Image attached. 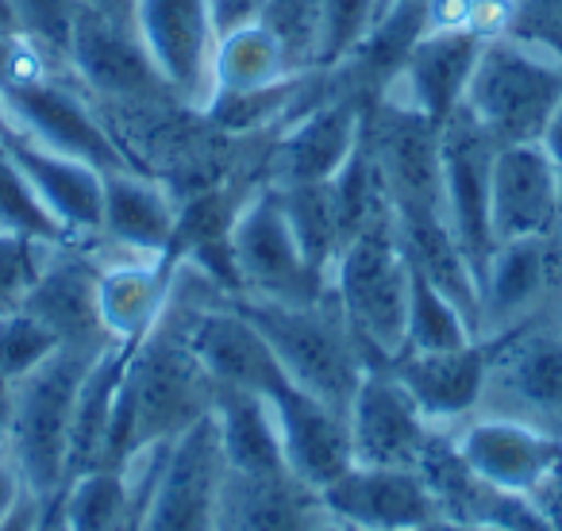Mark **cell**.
Returning <instances> with one entry per match:
<instances>
[{"label":"cell","mask_w":562,"mask_h":531,"mask_svg":"<svg viewBox=\"0 0 562 531\" xmlns=\"http://www.w3.org/2000/svg\"><path fill=\"white\" fill-rule=\"evenodd\" d=\"M40 531H66L63 528V520H58V505H55V497L47 500V512H43V528Z\"/></svg>","instance_id":"bcb514c9"},{"label":"cell","mask_w":562,"mask_h":531,"mask_svg":"<svg viewBox=\"0 0 562 531\" xmlns=\"http://www.w3.org/2000/svg\"><path fill=\"white\" fill-rule=\"evenodd\" d=\"M24 477H20V470H16V462L12 459H4L0 462V520L12 512V505H16L20 497H24Z\"/></svg>","instance_id":"f35d334b"},{"label":"cell","mask_w":562,"mask_h":531,"mask_svg":"<svg viewBox=\"0 0 562 531\" xmlns=\"http://www.w3.org/2000/svg\"><path fill=\"white\" fill-rule=\"evenodd\" d=\"M539 147L547 150V158H551L554 170H559V178H562V104L554 109L551 124H547L543 135H539Z\"/></svg>","instance_id":"ab89813d"},{"label":"cell","mask_w":562,"mask_h":531,"mask_svg":"<svg viewBox=\"0 0 562 531\" xmlns=\"http://www.w3.org/2000/svg\"><path fill=\"white\" fill-rule=\"evenodd\" d=\"M285 78H297V70L290 66L281 43L258 20H243L216 35L212 93H255V89L278 86Z\"/></svg>","instance_id":"83f0119b"},{"label":"cell","mask_w":562,"mask_h":531,"mask_svg":"<svg viewBox=\"0 0 562 531\" xmlns=\"http://www.w3.org/2000/svg\"><path fill=\"white\" fill-rule=\"evenodd\" d=\"M235 305L262 331L273 359L281 362L285 377L297 389L347 413L362 374L370 370V359L362 354L359 339L351 336L328 293L308 305H281V301L255 297H235Z\"/></svg>","instance_id":"7a4b0ae2"},{"label":"cell","mask_w":562,"mask_h":531,"mask_svg":"<svg viewBox=\"0 0 562 531\" xmlns=\"http://www.w3.org/2000/svg\"><path fill=\"white\" fill-rule=\"evenodd\" d=\"M58 242H43L32 235H20L0 227V316L24 308L27 293L40 282L43 266Z\"/></svg>","instance_id":"836d02e7"},{"label":"cell","mask_w":562,"mask_h":531,"mask_svg":"<svg viewBox=\"0 0 562 531\" xmlns=\"http://www.w3.org/2000/svg\"><path fill=\"white\" fill-rule=\"evenodd\" d=\"M351 454L362 466H413L420 470L439 428L420 413L393 366H370L347 405Z\"/></svg>","instance_id":"7c38bea8"},{"label":"cell","mask_w":562,"mask_h":531,"mask_svg":"<svg viewBox=\"0 0 562 531\" xmlns=\"http://www.w3.org/2000/svg\"><path fill=\"white\" fill-rule=\"evenodd\" d=\"M367 116L359 101L339 97L321 109H313L305 120H297L278 147V181L273 185H297V181H331L347 166V158L359 150Z\"/></svg>","instance_id":"484cf974"},{"label":"cell","mask_w":562,"mask_h":531,"mask_svg":"<svg viewBox=\"0 0 562 531\" xmlns=\"http://www.w3.org/2000/svg\"><path fill=\"white\" fill-rule=\"evenodd\" d=\"M562 308V242L505 239L482 274V339H501Z\"/></svg>","instance_id":"30bf717a"},{"label":"cell","mask_w":562,"mask_h":531,"mask_svg":"<svg viewBox=\"0 0 562 531\" xmlns=\"http://www.w3.org/2000/svg\"><path fill=\"white\" fill-rule=\"evenodd\" d=\"M382 16V0H324V66H336L367 39Z\"/></svg>","instance_id":"e575fe53"},{"label":"cell","mask_w":562,"mask_h":531,"mask_svg":"<svg viewBox=\"0 0 562 531\" xmlns=\"http://www.w3.org/2000/svg\"><path fill=\"white\" fill-rule=\"evenodd\" d=\"M66 50H70L74 70L81 74V81L104 97H124L127 101V97L170 93L166 81L158 78V70L150 66L135 27L89 9L81 0L74 4Z\"/></svg>","instance_id":"ffe728a7"},{"label":"cell","mask_w":562,"mask_h":531,"mask_svg":"<svg viewBox=\"0 0 562 531\" xmlns=\"http://www.w3.org/2000/svg\"><path fill=\"white\" fill-rule=\"evenodd\" d=\"M43 512H47V500L35 497L32 489H24V497L12 505V512L0 520V531H40Z\"/></svg>","instance_id":"8d00e7d4"},{"label":"cell","mask_w":562,"mask_h":531,"mask_svg":"<svg viewBox=\"0 0 562 531\" xmlns=\"http://www.w3.org/2000/svg\"><path fill=\"white\" fill-rule=\"evenodd\" d=\"M413 266L397 239L393 212L344 242L328 274V297L359 339L370 366H390L405 351Z\"/></svg>","instance_id":"6da1fadb"},{"label":"cell","mask_w":562,"mask_h":531,"mask_svg":"<svg viewBox=\"0 0 562 531\" xmlns=\"http://www.w3.org/2000/svg\"><path fill=\"white\" fill-rule=\"evenodd\" d=\"M16 135H20V127H16V120H12L9 104H4V97H0V143L16 139Z\"/></svg>","instance_id":"f6af8a7d"},{"label":"cell","mask_w":562,"mask_h":531,"mask_svg":"<svg viewBox=\"0 0 562 531\" xmlns=\"http://www.w3.org/2000/svg\"><path fill=\"white\" fill-rule=\"evenodd\" d=\"M58 347L63 343L24 308L0 316V393H9L16 382H24Z\"/></svg>","instance_id":"d6a6232c"},{"label":"cell","mask_w":562,"mask_h":531,"mask_svg":"<svg viewBox=\"0 0 562 531\" xmlns=\"http://www.w3.org/2000/svg\"><path fill=\"white\" fill-rule=\"evenodd\" d=\"M493 155L497 143L490 139L482 124L470 116V109H454L439 124V181H443V216L459 239L462 255L470 258L482 285L485 266L497 250L490 216V185H493Z\"/></svg>","instance_id":"ba28073f"},{"label":"cell","mask_w":562,"mask_h":531,"mask_svg":"<svg viewBox=\"0 0 562 531\" xmlns=\"http://www.w3.org/2000/svg\"><path fill=\"white\" fill-rule=\"evenodd\" d=\"M12 158L20 162L24 178L32 181L35 196L43 208L55 216V224L66 231L70 242H93L101 239V208H104V173L81 158L58 155L50 147L24 139H9Z\"/></svg>","instance_id":"603a6c76"},{"label":"cell","mask_w":562,"mask_h":531,"mask_svg":"<svg viewBox=\"0 0 562 531\" xmlns=\"http://www.w3.org/2000/svg\"><path fill=\"white\" fill-rule=\"evenodd\" d=\"M470 339H482V336H477L474 324L467 320V313H462L447 293H439L428 278L413 270L405 351H451V347H462V343H470Z\"/></svg>","instance_id":"f546056e"},{"label":"cell","mask_w":562,"mask_h":531,"mask_svg":"<svg viewBox=\"0 0 562 531\" xmlns=\"http://www.w3.org/2000/svg\"><path fill=\"white\" fill-rule=\"evenodd\" d=\"M181 208L135 166L104 173L101 239L120 255H173Z\"/></svg>","instance_id":"cb8c5ba5"},{"label":"cell","mask_w":562,"mask_h":531,"mask_svg":"<svg viewBox=\"0 0 562 531\" xmlns=\"http://www.w3.org/2000/svg\"><path fill=\"white\" fill-rule=\"evenodd\" d=\"M559 324H562V308H559Z\"/></svg>","instance_id":"816d5d0a"},{"label":"cell","mask_w":562,"mask_h":531,"mask_svg":"<svg viewBox=\"0 0 562 531\" xmlns=\"http://www.w3.org/2000/svg\"><path fill=\"white\" fill-rule=\"evenodd\" d=\"M97 308L112 343H143L166 316L173 290V255L97 258Z\"/></svg>","instance_id":"7402d4cb"},{"label":"cell","mask_w":562,"mask_h":531,"mask_svg":"<svg viewBox=\"0 0 562 531\" xmlns=\"http://www.w3.org/2000/svg\"><path fill=\"white\" fill-rule=\"evenodd\" d=\"M12 459L9 454V393H0V462Z\"/></svg>","instance_id":"ee69618b"},{"label":"cell","mask_w":562,"mask_h":531,"mask_svg":"<svg viewBox=\"0 0 562 531\" xmlns=\"http://www.w3.org/2000/svg\"><path fill=\"white\" fill-rule=\"evenodd\" d=\"M266 405H270L273 423H278L281 459H285V470L293 477H301L313 489H324L355 462L347 413L324 405L321 397L297 389L293 382L278 385L266 397Z\"/></svg>","instance_id":"ac0fdd59"},{"label":"cell","mask_w":562,"mask_h":531,"mask_svg":"<svg viewBox=\"0 0 562 531\" xmlns=\"http://www.w3.org/2000/svg\"><path fill=\"white\" fill-rule=\"evenodd\" d=\"M477 413L516 416L562 436V324L543 316L493 339V366Z\"/></svg>","instance_id":"52a82bcc"},{"label":"cell","mask_w":562,"mask_h":531,"mask_svg":"<svg viewBox=\"0 0 562 531\" xmlns=\"http://www.w3.org/2000/svg\"><path fill=\"white\" fill-rule=\"evenodd\" d=\"M508 35L531 43V47L562 63V0H516Z\"/></svg>","instance_id":"d590c367"},{"label":"cell","mask_w":562,"mask_h":531,"mask_svg":"<svg viewBox=\"0 0 562 531\" xmlns=\"http://www.w3.org/2000/svg\"><path fill=\"white\" fill-rule=\"evenodd\" d=\"M451 447L482 482L505 493L536 497L554 477L562 462V436L539 423L516 420V416L474 413L470 420L454 423Z\"/></svg>","instance_id":"8fae6325"},{"label":"cell","mask_w":562,"mask_h":531,"mask_svg":"<svg viewBox=\"0 0 562 531\" xmlns=\"http://www.w3.org/2000/svg\"><path fill=\"white\" fill-rule=\"evenodd\" d=\"M227 462L212 413L170 439L150 482L139 531H220Z\"/></svg>","instance_id":"8992f818"},{"label":"cell","mask_w":562,"mask_h":531,"mask_svg":"<svg viewBox=\"0 0 562 531\" xmlns=\"http://www.w3.org/2000/svg\"><path fill=\"white\" fill-rule=\"evenodd\" d=\"M97 274H101V262L81 242H58L35 290L27 293L24 313H32L63 347L104 351L112 347V339L97 308Z\"/></svg>","instance_id":"e0dca14e"},{"label":"cell","mask_w":562,"mask_h":531,"mask_svg":"<svg viewBox=\"0 0 562 531\" xmlns=\"http://www.w3.org/2000/svg\"><path fill=\"white\" fill-rule=\"evenodd\" d=\"M462 104L497 147L539 143L562 104V63L516 35L485 39Z\"/></svg>","instance_id":"277c9868"},{"label":"cell","mask_w":562,"mask_h":531,"mask_svg":"<svg viewBox=\"0 0 562 531\" xmlns=\"http://www.w3.org/2000/svg\"><path fill=\"white\" fill-rule=\"evenodd\" d=\"M132 27L170 93L209 101L220 35L212 0H135Z\"/></svg>","instance_id":"5bb4252c"},{"label":"cell","mask_w":562,"mask_h":531,"mask_svg":"<svg viewBox=\"0 0 562 531\" xmlns=\"http://www.w3.org/2000/svg\"><path fill=\"white\" fill-rule=\"evenodd\" d=\"M536 500L543 505V512L551 516L554 531H562V489H554V485H543V489L536 493Z\"/></svg>","instance_id":"b9f144b4"},{"label":"cell","mask_w":562,"mask_h":531,"mask_svg":"<svg viewBox=\"0 0 562 531\" xmlns=\"http://www.w3.org/2000/svg\"><path fill=\"white\" fill-rule=\"evenodd\" d=\"M281 212L290 219V231L297 247L305 250L308 266L328 278L344 250V224H339L336 193L331 181H297V185H278Z\"/></svg>","instance_id":"f1b7e54d"},{"label":"cell","mask_w":562,"mask_h":531,"mask_svg":"<svg viewBox=\"0 0 562 531\" xmlns=\"http://www.w3.org/2000/svg\"><path fill=\"white\" fill-rule=\"evenodd\" d=\"M0 227L32 235V239H43V242H70L63 227L55 224V216H50L40 196H35L32 181L24 178L20 162L12 158L9 143H0Z\"/></svg>","instance_id":"1f68e13d"},{"label":"cell","mask_w":562,"mask_h":531,"mask_svg":"<svg viewBox=\"0 0 562 531\" xmlns=\"http://www.w3.org/2000/svg\"><path fill=\"white\" fill-rule=\"evenodd\" d=\"M81 4H89V9L104 12L112 20H124V24H132V12H135V0H81Z\"/></svg>","instance_id":"60d3db41"},{"label":"cell","mask_w":562,"mask_h":531,"mask_svg":"<svg viewBox=\"0 0 562 531\" xmlns=\"http://www.w3.org/2000/svg\"><path fill=\"white\" fill-rule=\"evenodd\" d=\"M212 423H216L220 451H224L232 474H278V470H285L278 423H273L266 397L247 389H216Z\"/></svg>","instance_id":"4316f807"},{"label":"cell","mask_w":562,"mask_h":531,"mask_svg":"<svg viewBox=\"0 0 562 531\" xmlns=\"http://www.w3.org/2000/svg\"><path fill=\"white\" fill-rule=\"evenodd\" d=\"M367 147L390 193L393 216L408 212H443L439 181V124L401 97H378L374 116L367 120Z\"/></svg>","instance_id":"9c48e42d"},{"label":"cell","mask_w":562,"mask_h":531,"mask_svg":"<svg viewBox=\"0 0 562 531\" xmlns=\"http://www.w3.org/2000/svg\"><path fill=\"white\" fill-rule=\"evenodd\" d=\"M490 216L497 242L559 235L562 178L539 143H508L493 155Z\"/></svg>","instance_id":"2e32d148"},{"label":"cell","mask_w":562,"mask_h":531,"mask_svg":"<svg viewBox=\"0 0 562 531\" xmlns=\"http://www.w3.org/2000/svg\"><path fill=\"white\" fill-rule=\"evenodd\" d=\"M0 32H4V35H20V12H16V0H0Z\"/></svg>","instance_id":"7bdbcfd3"},{"label":"cell","mask_w":562,"mask_h":531,"mask_svg":"<svg viewBox=\"0 0 562 531\" xmlns=\"http://www.w3.org/2000/svg\"><path fill=\"white\" fill-rule=\"evenodd\" d=\"M255 20L281 43L297 74L324 66V0H266Z\"/></svg>","instance_id":"4dcf8cb0"},{"label":"cell","mask_w":562,"mask_h":531,"mask_svg":"<svg viewBox=\"0 0 562 531\" xmlns=\"http://www.w3.org/2000/svg\"><path fill=\"white\" fill-rule=\"evenodd\" d=\"M485 39L474 32H424L405 55L401 70L382 86V93L401 97L420 109L431 124H443L467 101L470 74L477 66Z\"/></svg>","instance_id":"44dd1931"},{"label":"cell","mask_w":562,"mask_h":531,"mask_svg":"<svg viewBox=\"0 0 562 531\" xmlns=\"http://www.w3.org/2000/svg\"><path fill=\"white\" fill-rule=\"evenodd\" d=\"M420 413L451 431L482 408L493 366V339H470L451 351H405L390 362Z\"/></svg>","instance_id":"d6986e66"},{"label":"cell","mask_w":562,"mask_h":531,"mask_svg":"<svg viewBox=\"0 0 562 531\" xmlns=\"http://www.w3.org/2000/svg\"><path fill=\"white\" fill-rule=\"evenodd\" d=\"M0 97L9 104L24 139L58 150V155L81 158L101 173L132 166L124 150L116 147V139L101 127V120L89 112V104L70 89L55 86L47 78H24L0 86Z\"/></svg>","instance_id":"9a60e30c"},{"label":"cell","mask_w":562,"mask_h":531,"mask_svg":"<svg viewBox=\"0 0 562 531\" xmlns=\"http://www.w3.org/2000/svg\"><path fill=\"white\" fill-rule=\"evenodd\" d=\"M390 4H393V0H382V12H385V9H390Z\"/></svg>","instance_id":"681fc988"},{"label":"cell","mask_w":562,"mask_h":531,"mask_svg":"<svg viewBox=\"0 0 562 531\" xmlns=\"http://www.w3.org/2000/svg\"><path fill=\"white\" fill-rule=\"evenodd\" d=\"M321 489L278 474H232L227 470L224 505H220V531H324L328 528Z\"/></svg>","instance_id":"d4e9b609"},{"label":"cell","mask_w":562,"mask_h":531,"mask_svg":"<svg viewBox=\"0 0 562 531\" xmlns=\"http://www.w3.org/2000/svg\"><path fill=\"white\" fill-rule=\"evenodd\" d=\"M324 531H344V528H339V523H328V528H324Z\"/></svg>","instance_id":"c3c4849f"},{"label":"cell","mask_w":562,"mask_h":531,"mask_svg":"<svg viewBox=\"0 0 562 531\" xmlns=\"http://www.w3.org/2000/svg\"><path fill=\"white\" fill-rule=\"evenodd\" d=\"M239 297L281 301V305H308L328 293V278L308 266L305 250L290 231V219L281 212L278 185H262L235 208L227 227Z\"/></svg>","instance_id":"5b68a950"},{"label":"cell","mask_w":562,"mask_h":531,"mask_svg":"<svg viewBox=\"0 0 562 531\" xmlns=\"http://www.w3.org/2000/svg\"><path fill=\"white\" fill-rule=\"evenodd\" d=\"M344 531H351V528H344Z\"/></svg>","instance_id":"f5cc1de1"},{"label":"cell","mask_w":562,"mask_h":531,"mask_svg":"<svg viewBox=\"0 0 562 531\" xmlns=\"http://www.w3.org/2000/svg\"><path fill=\"white\" fill-rule=\"evenodd\" d=\"M559 242H562V219H559Z\"/></svg>","instance_id":"f907efd6"},{"label":"cell","mask_w":562,"mask_h":531,"mask_svg":"<svg viewBox=\"0 0 562 531\" xmlns=\"http://www.w3.org/2000/svg\"><path fill=\"white\" fill-rule=\"evenodd\" d=\"M331 523L351 531H416L439 520L431 485L413 466H362L351 462L321 489Z\"/></svg>","instance_id":"4fadbf2b"},{"label":"cell","mask_w":562,"mask_h":531,"mask_svg":"<svg viewBox=\"0 0 562 531\" xmlns=\"http://www.w3.org/2000/svg\"><path fill=\"white\" fill-rule=\"evenodd\" d=\"M266 0H212V12H216V27L227 32V27L243 24V20H255V12L262 9Z\"/></svg>","instance_id":"74e56055"},{"label":"cell","mask_w":562,"mask_h":531,"mask_svg":"<svg viewBox=\"0 0 562 531\" xmlns=\"http://www.w3.org/2000/svg\"><path fill=\"white\" fill-rule=\"evenodd\" d=\"M120 531H139V520H132V523H124Z\"/></svg>","instance_id":"7dc6e473"},{"label":"cell","mask_w":562,"mask_h":531,"mask_svg":"<svg viewBox=\"0 0 562 531\" xmlns=\"http://www.w3.org/2000/svg\"><path fill=\"white\" fill-rule=\"evenodd\" d=\"M101 351L58 347L9 389V454L24 485L50 500L70 477V423L78 389Z\"/></svg>","instance_id":"3957f363"}]
</instances>
